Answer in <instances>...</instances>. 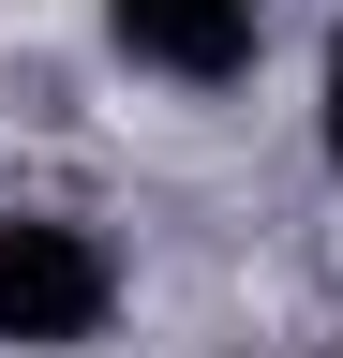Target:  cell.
I'll return each instance as SVG.
<instances>
[{
	"label": "cell",
	"mask_w": 343,
	"mask_h": 358,
	"mask_svg": "<svg viewBox=\"0 0 343 358\" xmlns=\"http://www.w3.org/2000/svg\"><path fill=\"white\" fill-rule=\"evenodd\" d=\"M105 45L135 75H180V90H224L254 45H269V0H105Z\"/></svg>",
	"instance_id": "2"
},
{
	"label": "cell",
	"mask_w": 343,
	"mask_h": 358,
	"mask_svg": "<svg viewBox=\"0 0 343 358\" xmlns=\"http://www.w3.org/2000/svg\"><path fill=\"white\" fill-rule=\"evenodd\" d=\"M314 150H328V179H343V45H328V90H314Z\"/></svg>",
	"instance_id": "3"
},
{
	"label": "cell",
	"mask_w": 343,
	"mask_h": 358,
	"mask_svg": "<svg viewBox=\"0 0 343 358\" xmlns=\"http://www.w3.org/2000/svg\"><path fill=\"white\" fill-rule=\"evenodd\" d=\"M119 329V254L75 209H0V358H75Z\"/></svg>",
	"instance_id": "1"
}]
</instances>
